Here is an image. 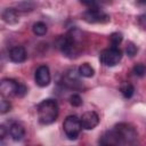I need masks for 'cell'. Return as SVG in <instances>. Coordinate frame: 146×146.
I'll return each mask as SVG.
<instances>
[{
    "mask_svg": "<svg viewBox=\"0 0 146 146\" xmlns=\"http://www.w3.org/2000/svg\"><path fill=\"white\" fill-rule=\"evenodd\" d=\"M81 33L78 30L70 31L66 35H62L57 39V47L68 58H73L79 54L78 43L81 39Z\"/></svg>",
    "mask_w": 146,
    "mask_h": 146,
    "instance_id": "1",
    "label": "cell"
},
{
    "mask_svg": "<svg viewBox=\"0 0 146 146\" xmlns=\"http://www.w3.org/2000/svg\"><path fill=\"white\" fill-rule=\"evenodd\" d=\"M36 112L41 124H51L58 117V104L54 99H44L38 105Z\"/></svg>",
    "mask_w": 146,
    "mask_h": 146,
    "instance_id": "2",
    "label": "cell"
},
{
    "mask_svg": "<svg viewBox=\"0 0 146 146\" xmlns=\"http://www.w3.org/2000/svg\"><path fill=\"white\" fill-rule=\"evenodd\" d=\"M113 130L116 136L117 145L135 144L137 141V138H138L137 131L132 125L128 123H119L113 128Z\"/></svg>",
    "mask_w": 146,
    "mask_h": 146,
    "instance_id": "3",
    "label": "cell"
},
{
    "mask_svg": "<svg viewBox=\"0 0 146 146\" xmlns=\"http://www.w3.org/2000/svg\"><path fill=\"white\" fill-rule=\"evenodd\" d=\"M122 59V51L117 47H110L107 49H104L99 55V60L105 66H115L117 65Z\"/></svg>",
    "mask_w": 146,
    "mask_h": 146,
    "instance_id": "4",
    "label": "cell"
},
{
    "mask_svg": "<svg viewBox=\"0 0 146 146\" xmlns=\"http://www.w3.org/2000/svg\"><path fill=\"white\" fill-rule=\"evenodd\" d=\"M63 128H64V132H65L66 137L71 140H74L78 138V136L82 129L81 120L75 115H70L65 119V121L63 123Z\"/></svg>",
    "mask_w": 146,
    "mask_h": 146,
    "instance_id": "5",
    "label": "cell"
},
{
    "mask_svg": "<svg viewBox=\"0 0 146 146\" xmlns=\"http://www.w3.org/2000/svg\"><path fill=\"white\" fill-rule=\"evenodd\" d=\"M82 19L87 23L95 24V23H107L110 21V16L105 14L98 7L89 8L82 14Z\"/></svg>",
    "mask_w": 146,
    "mask_h": 146,
    "instance_id": "6",
    "label": "cell"
},
{
    "mask_svg": "<svg viewBox=\"0 0 146 146\" xmlns=\"http://www.w3.org/2000/svg\"><path fill=\"white\" fill-rule=\"evenodd\" d=\"M34 80H35V83L43 88V87H47L49 83H50V80H51V76H50V71H49V67L47 65H41L36 68L35 71V74H34Z\"/></svg>",
    "mask_w": 146,
    "mask_h": 146,
    "instance_id": "7",
    "label": "cell"
},
{
    "mask_svg": "<svg viewBox=\"0 0 146 146\" xmlns=\"http://www.w3.org/2000/svg\"><path fill=\"white\" fill-rule=\"evenodd\" d=\"M80 120H81L82 128L86 129V130H92L99 123V116L94 111H89V112L83 113Z\"/></svg>",
    "mask_w": 146,
    "mask_h": 146,
    "instance_id": "8",
    "label": "cell"
},
{
    "mask_svg": "<svg viewBox=\"0 0 146 146\" xmlns=\"http://www.w3.org/2000/svg\"><path fill=\"white\" fill-rule=\"evenodd\" d=\"M18 84L19 83L13 79H2L0 82V91H1L2 96H5V97H9L11 95L16 96Z\"/></svg>",
    "mask_w": 146,
    "mask_h": 146,
    "instance_id": "9",
    "label": "cell"
},
{
    "mask_svg": "<svg viewBox=\"0 0 146 146\" xmlns=\"http://www.w3.org/2000/svg\"><path fill=\"white\" fill-rule=\"evenodd\" d=\"M9 58L14 63H23L26 59V51L22 46L13 47L9 51Z\"/></svg>",
    "mask_w": 146,
    "mask_h": 146,
    "instance_id": "10",
    "label": "cell"
},
{
    "mask_svg": "<svg viewBox=\"0 0 146 146\" xmlns=\"http://www.w3.org/2000/svg\"><path fill=\"white\" fill-rule=\"evenodd\" d=\"M8 130H9L8 133H10V137L15 141H19V140H22L25 137V129L19 123H16V122L15 123H11Z\"/></svg>",
    "mask_w": 146,
    "mask_h": 146,
    "instance_id": "11",
    "label": "cell"
},
{
    "mask_svg": "<svg viewBox=\"0 0 146 146\" xmlns=\"http://www.w3.org/2000/svg\"><path fill=\"white\" fill-rule=\"evenodd\" d=\"M2 19L7 24H16V23H18L19 18H18L17 10L14 9V8H6L2 11Z\"/></svg>",
    "mask_w": 146,
    "mask_h": 146,
    "instance_id": "12",
    "label": "cell"
},
{
    "mask_svg": "<svg viewBox=\"0 0 146 146\" xmlns=\"http://www.w3.org/2000/svg\"><path fill=\"white\" fill-rule=\"evenodd\" d=\"M78 73H79V75H81L83 78H92L94 74H95V70L90 64L83 63L82 65H80V67L78 70Z\"/></svg>",
    "mask_w": 146,
    "mask_h": 146,
    "instance_id": "13",
    "label": "cell"
},
{
    "mask_svg": "<svg viewBox=\"0 0 146 146\" xmlns=\"http://www.w3.org/2000/svg\"><path fill=\"white\" fill-rule=\"evenodd\" d=\"M120 90H121V94L123 95V97L127 98V99L131 98V97L133 96V92H135V88H133V86H132L131 83H128V82L123 83V84L121 86Z\"/></svg>",
    "mask_w": 146,
    "mask_h": 146,
    "instance_id": "14",
    "label": "cell"
},
{
    "mask_svg": "<svg viewBox=\"0 0 146 146\" xmlns=\"http://www.w3.org/2000/svg\"><path fill=\"white\" fill-rule=\"evenodd\" d=\"M32 30H33V33H34L35 35L42 36V35H44V34L47 33V30H48V29H47V25H46L43 22H36V23L33 24Z\"/></svg>",
    "mask_w": 146,
    "mask_h": 146,
    "instance_id": "15",
    "label": "cell"
},
{
    "mask_svg": "<svg viewBox=\"0 0 146 146\" xmlns=\"http://www.w3.org/2000/svg\"><path fill=\"white\" fill-rule=\"evenodd\" d=\"M132 72L135 73V75H137L139 78H144L146 75V65L143 64V63L136 64L132 68Z\"/></svg>",
    "mask_w": 146,
    "mask_h": 146,
    "instance_id": "16",
    "label": "cell"
},
{
    "mask_svg": "<svg viewBox=\"0 0 146 146\" xmlns=\"http://www.w3.org/2000/svg\"><path fill=\"white\" fill-rule=\"evenodd\" d=\"M11 108V104L9 103V100H7L5 98V96L1 97V103H0V112L1 114H5L7 112H9Z\"/></svg>",
    "mask_w": 146,
    "mask_h": 146,
    "instance_id": "17",
    "label": "cell"
},
{
    "mask_svg": "<svg viewBox=\"0 0 146 146\" xmlns=\"http://www.w3.org/2000/svg\"><path fill=\"white\" fill-rule=\"evenodd\" d=\"M122 39H123L122 34H121V33H119V32L112 33V34H111V36H110V40H111V42H112V46H114V47H117V44H119V43H121Z\"/></svg>",
    "mask_w": 146,
    "mask_h": 146,
    "instance_id": "18",
    "label": "cell"
},
{
    "mask_svg": "<svg viewBox=\"0 0 146 146\" xmlns=\"http://www.w3.org/2000/svg\"><path fill=\"white\" fill-rule=\"evenodd\" d=\"M137 51H138V48H137L136 44H133L132 42H129V43L127 44V47H125V52H127V55H128L129 57H133V56L137 54Z\"/></svg>",
    "mask_w": 146,
    "mask_h": 146,
    "instance_id": "19",
    "label": "cell"
},
{
    "mask_svg": "<svg viewBox=\"0 0 146 146\" xmlns=\"http://www.w3.org/2000/svg\"><path fill=\"white\" fill-rule=\"evenodd\" d=\"M70 103L72 106H75V107H79L82 105V98L78 95V94H73L71 97H70Z\"/></svg>",
    "mask_w": 146,
    "mask_h": 146,
    "instance_id": "20",
    "label": "cell"
},
{
    "mask_svg": "<svg viewBox=\"0 0 146 146\" xmlns=\"http://www.w3.org/2000/svg\"><path fill=\"white\" fill-rule=\"evenodd\" d=\"M26 92H27L26 86L23 84V83H19L18 84V88H17V91H16V96L17 97H23V96H25Z\"/></svg>",
    "mask_w": 146,
    "mask_h": 146,
    "instance_id": "21",
    "label": "cell"
},
{
    "mask_svg": "<svg viewBox=\"0 0 146 146\" xmlns=\"http://www.w3.org/2000/svg\"><path fill=\"white\" fill-rule=\"evenodd\" d=\"M80 2L89 8H94V7H97L98 5V0H80Z\"/></svg>",
    "mask_w": 146,
    "mask_h": 146,
    "instance_id": "22",
    "label": "cell"
},
{
    "mask_svg": "<svg viewBox=\"0 0 146 146\" xmlns=\"http://www.w3.org/2000/svg\"><path fill=\"white\" fill-rule=\"evenodd\" d=\"M7 132H9V130H7L5 125H1L0 127V138L3 139L6 137V135H7Z\"/></svg>",
    "mask_w": 146,
    "mask_h": 146,
    "instance_id": "23",
    "label": "cell"
},
{
    "mask_svg": "<svg viewBox=\"0 0 146 146\" xmlns=\"http://www.w3.org/2000/svg\"><path fill=\"white\" fill-rule=\"evenodd\" d=\"M139 24L143 26V27H146V14L141 15L139 17Z\"/></svg>",
    "mask_w": 146,
    "mask_h": 146,
    "instance_id": "24",
    "label": "cell"
},
{
    "mask_svg": "<svg viewBox=\"0 0 146 146\" xmlns=\"http://www.w3.org/2000/svg\"><path fill=\"white\" fill-rule=\"evenodd\" d=\"M138 3H143V5H146V0H137Z\"/></svg>",
    "mask_w": 146,
    "mask_h": 146,
    "instance_id": "25",
    "label": "cell"
}]
</instances>
